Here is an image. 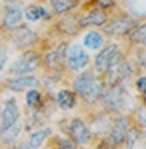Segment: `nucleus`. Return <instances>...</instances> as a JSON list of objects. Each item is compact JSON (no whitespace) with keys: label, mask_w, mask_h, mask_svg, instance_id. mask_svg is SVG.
<instances>
[{"label":"nucleus","mask_w":146,"mask_h":149,"mask_svg":"<svg viewBox=\"0 0 146 149\" xmlns=\"http://www.w3.org/2000/svg\"><path fill=\"white\" fill-rule=\"evenodd\" d=\"M136 26V19L132 16H120L112 19L109 24L106 26L104 32L108 36H124V34H129L133 27Z\"/></svg>","instance_id":"20e7f679"},{"label":"nucleus","mask_w":146,"mask_h":149,"mask_svg":"<svg viewBox=\"0 0 146 149\" xmlns=\"http://www.w3.org/2000/svg\"><path fill=\"white\" fill-rule=\"evenodd\" d=\"M69 135L75 144H88L92 139V132L80 119H72L69 122Z\"/></svg>","instance_id":"39448f33"},{"label":"nucleus","mask_w":146,"mask_h":149,"mask_svg":"<svg viewBox=\"0 0 146 149\" xmlns=\"http://www.w3.org/2000/svg\"><path fill=\"white\" fill-rule=\"evenodd\" d=\"M143 136H145V139H146V127H145V132H143Z\"/></svg>","instance_id":"473e14b6"},{"label":"nucleus","mask_w":146,"mask_h":149,"mask_svg":"<svg viewBox=\"0 0 146 149\" xmlns=\"http://www.w3.org/2000/svg\"><path fill=\"white\" fill-rule=\"evenodd\" d=\"M50 135V128H42L37 130V132L31 133L29 139L24 143V146L21 149H39V146L45 141V138Z\"/></svg>","instance_id":"ddd939ff"},{"label":"nucleus","mask_w":146,"mask_h":149,"mask_svg":"<svg viewBox=\"0 0 146 149\" xmlns=\"http://www.w3.org/2000/svg\"><path fill=\"white\" fill-rule=\"evenodd\" d=\"M96 2H98V5H100L101 8H108V7H111V5H112L114 0H96Z\"/></svg>","instance_id":"c756f323"},{"label":"nucleus","mask_w":146,"mask_h":149,"mask_svg":"<svg viewBox=\"0 0 146 149\" xmlns=\"http://www.w3.org/2000/svg\"><path fill=\"white\" fill-rule=\"evenodd\" d=\"M106 23V13L100 8L90 10L84 18L80 19V26H101Z\"/></svg>","instance_id":"f8f14e48"},{"label":"nucleus","mask_w":146,"mask_h":149,"mask_svg":"<svg viewBox=\"0 0 146 149\" xmlns=\"http://www.w3.org/2000/svg\"><path fill=\"white\" fill-rule=\"evenodd\" d=\"M21 18H23V13H21L20 8H10L3 16V24L8 27H13L21 23Z\"/></svg>","instance_id":"6ab92c4d"},{"label":"nucleus","mask_w":146,"mask_h":149,"mask_svg":"<svg viewBox=\"0 0 146 149\" xmlns=\"http://www.w3.org/2000/svg\"><path fill=\"white\" fill-rule=\"evenodd\" d=\"M5 61H7V55H5V52H0V71L3 69Z\"/></svg>","instance_id":"7c9ffc66"},{"label":"nucleus","mask_w":146,"mask_h":149,"mask_svg":"<svg viewBox=\"0 0 146 149\" xmlns=\"http://www.w3.org/2000/svg\"><path fill=\"white\" fill-rule=\"evenodd\" d=\"M34 39H36V36H34V32L29 27H21V29H18L13 36V42L16 47H26V45H29V43H32Z\"/></svg>","instance_id":"2eb2a0df"},{"label":"nucleus","mask_w":146,"mask_h":149,"mask_svg":"<svg viewBox=\"0 0 146 149\" xmlns=\"http://www.w3.org/2000/svg\"><path fill=\"white\" fill-rule=\"evenodd\" d=\"M135 120L140 125L146 127V106H141L135 111Z\"/></svg>","instance_id":"a878e982"},{"label":"nucleus","mask_w":146,"mask_h":149,"mask_svg":"<svg viewBox=\"0 0 146 149\" xmlns=\"http://www.w3.org/2000/svg\"><path fill=\"white\" fill-rule=\"evenodd\" d=\"M40 101V93L37 90H29L26 95V103L29 104L31 107H36Z\"/></svg>","instance_id":"393cba45"},{"label":"nucleus","mask_w":146,"mask_h":149,"mask_svg":"<svg viewBox=\"0 0 146 149\" xmlns=\"http://www.w3.org/2000/svg\"><path fill=\"white\" fill-rule=\"evenodd\" d=\"M26 18L29 21H39L40 18H47L48 16V13H47V10L43 7H39V5H32V7H27L26 10Z\"/></svg>","instance_id":"4be33fe9"},{"label":"nucleus","mask_w":146,"mask_h":149,"mask_svg":"<svg viewBox=\"0 0 146 149\" xmlns=\"http://www.w3.org/2000/svg\"><path fill=\"white\" fill-rule=\"evenodd\" d=\"M7 85H8L10 90L21 91V90H26V88L36 87V85H37V79L36 77H31V75H18V77H15V79H8Z\"/></svg>","instance_id":"9b49d317"},{"label":"nucleus","mask_w":146,"mask_h":149,"mask_svg":"<svg viewBox=\"0 0 146 149\" xmlns=\"http://www.w3.org/2000/svg\"><path fill=\"white\" fill-rule=\"evenodd\" d=\"M95 80H96V75H95V72H92V71L82 72V74L77 75V79L74 80V90L77 91L80 96H84V95L92 88V85H93Z\"/></svg>","instance_id":"9d476101"},{"label":"nucleus","mask_w":146,"mask_h":149,"mask_svg":"<svg viewBox=\"0 0 146 149\" xmlns=\"http://www.w3.org/2000/svg\"><path fill=\"white\" fill-rule=\"evenodd\" d=\"M135 87H136V90H138L141 95H145V93H146V75H141V77L136 79Z\"/></svg>","instance_id":"cd10ccee"},{"label":"nucleus","mask_w":146,"mask_h":149,"mask_svg":"<svg viewBox=\"0 0 146 149\" xmlns=\"http://www.w3.org/2000/svg\"><path fill=\"white\" fill-rule=\"evenodd\" d=\"M132 68L130 64L117 53L114 59L111 61L109 68L106 71V82L109 87H116V85H124V82L132 75Z\"/></svg>","instance_id":"f257e3e1"},{"label":"nucleus","mask_w":146,"mask_h":149,"mask_svg":"<svg viewBox=\"0 0 146 149\" xmlns=\"http://www.w3.org/2000/svg\"><path fill=\"white\" fill-rule=\"evenodd\" d=\"M129 93L124 88V85H116V87H109V90L104 91L101 101H103L104 109L108 111H119L120 107L125 104Z\"/></svg>","instance_id":"f03ea898"},{"label":"nucleus","mask_w":146,"mask_h":149,"mask_svg":"<svg viewBox=\"0 0 146 149\" xmlns=\"http://www.w3.org/2000/svg\"><path fill=\"white\" fill-rule=\"evenodd\" d=\"M21 130H23V127H21V125H16V123H15V125H13V127H10L8 130L2 132V139H3L5 143H11V141H15V139H16L18 136H20Z\"/></svg>","instance_id":"5701e85b"},{"label":"nucleus","mask_w":146,"mask_h":149,"mask_svg":"<svg viewBox=\"0 0 146 149\" xmlns=\"http://www.w3.org/2000/svg\"><path fill=\"white\" fill-rule=\"evenodd\" d=\"M84 45L90 50H98L103 45V36L100 32H88L84 37Z\"/></svg>","instance_id":"aec40b11"},{"label":"nucleus","mask_w":146,"mask_h":149,"mask_svg":"<svg viewBox=\"0 0 146 149\" xmlns=\"http://www.w3.org/2000/svg\"><path fill=\"white\" fill-rule=\"evenodd\" d=\"M104 93V82L101 80V79L96 77V80L93 82V85H92V88L87 91V93L84 95V101H87V103H96L98 100H101V96H103Z\"/></svg>","instance_id":"4468645a"},{"label":"nucleus","mask_w":146,"mask_h":149,"mask_svg":"<svg viewBox=\"0 0 146 149\" xmlns=\"http://www.w3.org/2000/svg\"><path fill=\"white\" fill-rule=\"evenodd\" d=\"M96 149H116V148H114V146L108 141V138H103V139H101V143L98 144Z\"/></svg>","instance_id":"c85d7f7f"},{"label":"nucleus","mask_w":146,"mask_h":149,"mask_svg":"<svg viewBox=\"0 0 146 149\" xmlns=\"http://www.w3.org/2000/svg\"><path fill=\"white\" fill-rule=\"evenodd\" d=\"M56 101H58L59 107L64 109V111H69V109H72V107L75 106V96H74V93L69 91V90L58 91V95H56Z\"/></svg>","instance_id":"dca6fc26"},{"label":"nucleus","mask_w":146,"mask_h":149,"mask_svg":"<svg viewBox=\"0 0 146 149\" xmlns=\"http://www.w3.org/2000/svg\"><path fill=\"white\" fill-rule=\"evenodd\" d=\"M18 117H20V109H18L16 103L13 100H10L7 104L3 106V111H2V132L8 130L10 127H13L16 123Z\"/></svg>","instance_id":"1a4fd4ad"},{"label":"nucleus","mask_w":146,"mask_h":149,"mask_svg":"<svg viewBox=\"0 0 146 149\" xmlns=\"http://www.w3.org/2000/svg\"><path fill=\"white\" fill-rule=\"evenodd\" d=\"M140 136H141V132H140V128L136 125H130L129 130H127L125 133V138H124V143H125V146L129 149H132L133 146L138 143Z\"/></svg>","instance_id":"412c9836"},{"label":"nucleus","mask_w":146,"mask_h":149,"mask_svg":"<svg viewBox=\"0 0 146 149\" xmlns=\"http://www.w3.org/2000/svg\"><path fill=\"white\" fill-rule=\"evenodd\" d=\"M52 7L56 13H64L74 7V0H52Z\"/></svg>","instance_id":"b1692460"},{"label":"nucleus","mask_w":146,"mask_h":149,"mask_svg":"<svg viewBox=\"0 0 146 149\" xmlns=\"http://www.w3.org/2000/svg\"><path fill=\"white\" fill-rule=\"evenodd\" d=\"M117 55V45L116 43H111V45L104 47L100 53L95 58V68L98 72H106L109 68L111 61L114 59V56Z\"/></svg>","instance_id":"6e6552de"},{"label":"nucleus","mask_w":146,"mask_h":149,"mask_svg":"<svg viewBox=\"0 0 146 149\" xmlns=\"http://www.w3.org/2000/svg\"><path fill=\"white\" fill-rule=\"evenodd\" d=\"M145 149H146V146H145Z\"/></svg>","instance_id":"72a5a7b5"},{"label":"nucleus","mask_w":146,"mask_h":149,"mask_svg":"<svg viewBox=\"0 0 146 149\" xmlns=\"http://www.w3.org/2000/svg\"><path fill=\"white\" fill-rule=\"evenodd\" d=\"M58 149H75V143L72 139L61 138L58 139Z\"/></svg>","instance_id":"bb28decb"},{"label":"nucleus","mask_w":146,"mask_h":149,"mask_svg":"<svg viewBox=\"0 0 146 149\" xmlns=\"http://www.w3.org/2000/svg\"><path fill=\"white\" fill-rule=\"evenodd\" d=\"M129 39L133 43H143V45H146V23L138 24V26L133 27L129 32Z\"/></svg>","instance_id":"a211bd4d"},{"label":"nucleus","mask_w":146,"mask_h":149,"mask_svg":"<svg viewBox=\"0 0 146 149\" xmlns=\"http://www.w3.org/2000/svg\"><path fill=\"white\" fill-rule=\"evenodd\" d=\"M138 61L141 63V66H143V68H146V50H145V52H141V53H140Z\"/></svg>","instance_id":"2f4dec72"},{"label":"nucleus","mask_w":146,"mask_h":149,"mask_svg":"<svg viewBox=\"0 0 146 149\" xmlns=\"http://www.w3.org/2000/svg\"><path fill=\"white\" fill-rule=\"evenodd\" d=\"M66 56V45H59L58 48H55L53 52H50L45 56V63L50 68H56L59 63L63 61V58Z\"/></svg>","instance_id":"f3484780"},{"label":"nucleus","mask_w":146,"mask_h":149,"mask_svg":"<svg viewBox=\"0 0 146 149\" xmlns=\"http://www.w3.org/2000/svg\"><path fill=\"white\" fill-rule=\"evenodd\" d=\"M129 127H130L129 117H125V116L117 117V119L111 123V128H109L108 136H106L108 141H109L114 148H117L119 144H122L124 138H125V133H127V130H129Z\"/></svg>","instance_id":"7ed1b4c3"},{"label":"nucleus","mask_w":146,"mask_h":149,"mask_svg":"<svg viewBox=\"0 0 146 149\" xmlns=\"http://www.w3.org/2000/svg\"><path fill=\"white\" fill-rule=\"evenodd\" d=\"M66 59H68V64L71 69L74 71H80L87 66L88 63V55L84 52L80 45H71L68 48V53H66Z\"/></svg>","instance_id":"0eeeda50"},{"label":"nucleus","mask_w":146,"mask_h":149,"mask_svg":"<svg viewBox=\"0 0 146 149\" xmlns=\"http://www.w3.org/2000/svg\"><path fill=\"white\" fill-rule=\"evenodd\" d=\"M37 64H39V56L36 53H26L18 61H15L11 64L10 72L11 74H18V75H26L31 71H34L37 68Z\"/></svg>","instance_id":"423d86ee"}]
</instances>
